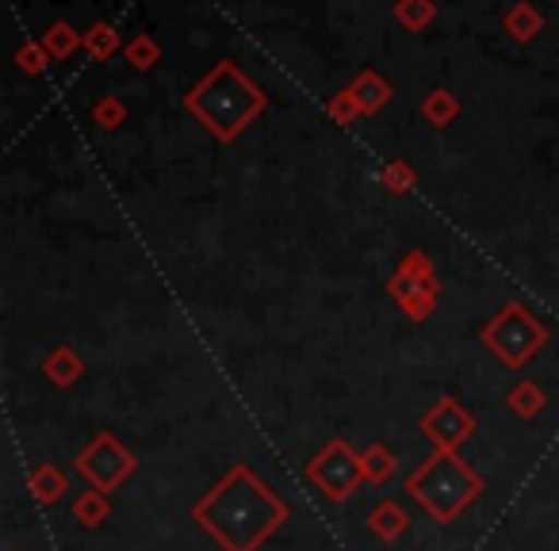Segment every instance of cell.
<instances>
[{
	"label": "cell",
	"instance_id": "obj_2",
	"mask_svg": "<svg viewBox=\"0 0 559 551\" xmlns=\"http://www.w3.org/2000/svg\"><path fill=\"white\" fill-rule=\"evenodd\" d=\"M188 108H192L218 139H230L234 131H241V127L264 108V96L257 93V85L246 73H238V65L223 62L195 85V93L188 96Z\"/></svg>",
	"mask_w": 559,
	"mask_h": 551
},
{
	"label": "cell",
	"instance_id": "obj_1",
	"mask_svg": "<svg viewBox=\"0 0 559 551\" xmlns=\"http://www.w3.org/2000/svg\"><path fill=\"white\" fill-rule=\"evenodd\" d=\"M200 513L211 517V520H203V525H207L211 532H218V540L234 551H249L272 525H280V517H284L280 502H272V498L241 471L234 475V479L218 490V498H211Z\"/></svg>",
	"mask_w": 559,
	"mask_h": 551
}]
</instances>
